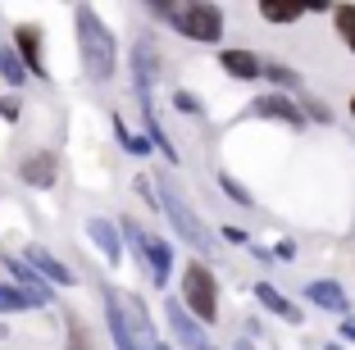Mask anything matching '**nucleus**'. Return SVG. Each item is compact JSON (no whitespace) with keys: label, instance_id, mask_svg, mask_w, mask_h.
I'll return each mask as SVG.
<instances>
[{"label":"nucleus","instance_id":"obj_30","mask_svg":"<svg viewBox=\"0 0 355 350\" xmlns=\"http://www.w3.org/2000/svg\"><path fill=\"white\" fill-rule=\"evenodd\" d=\"M342 337H346V341H355V319H346V323H342Z\"/></svg>","mask_w":355,"mask_h":350},{"label":"nucleus","instance_id":"obj_29","mask_svg":"<svg viewBox=\"0 0 355 350\" xmlns=\"http://www.w3.org/2000/svg\"><path fill=\"white\" fill-rule=\"evenodd\" d=\"M251 255L260 259V264H273V250H269V246H251Z\"/></svg>","mask_w":355,"mask_h":350},{"label":"nucleus","instance_id":"obj_23","mask_svg":"<svg viewBox=\"0 0 355 350\" xmlns=\"http://www.w3.org/2000/svg\"><path fill=\"white\" fill-rule=\"evenodd\" d=\"M173 110H178V114H187V119H196V114H205V105H200L191 91H173Z\"/></svg>","mask_w":355,"mask_h":350},{"label":"nucleus","instance_id":"obj_27","mask_svg":"<svg viewBox=\"0 0 355 350\" xmlns=\"http://www.w3.org/2000/svg\"><path fill=\"white\" fill-rule=\"evenodd\" d=\"M223 241H232V246H251V237H246L241 227H223Z\"/></svg>","mask_w":355,"mask_h":350},{"label":"nucleus","instance_id":"obj_28","mask_svg":"<svg viewBox=\"0 0 355 350\" xmlns=\"http://www.w3.org/2000/svg\"><path fill=\"white\" fill-rule=\"evenodd\" d=\"M310 114H314V119H324V123H328V119H333V114H328V105H324V100H310Z\"/></svg>","mask_w":355,"mask_h":350},{"label":"nucleus","instance_id":"obj_9","mask_svg":"<svg viewBox=\"0 0 355 350\" xmlns=\"http://www.w3.org/2000/svg\"><path fill=\"white\" fill-rule=\"evenodd\" d=\"M251 114H255V119H278V123H287V128H301L305 123V110H301V105H292L287 96H278V91L251 100Z\"/></svg>","mask_w":355,"mask_h":350},{"label":"nucleus","instance_id":"obj_26","mask_svg":"<svg viewBox=\"0 0 355 350\" xmlns=\"http://www.w3.org/2000/svg\"><path fill=\"white\" fill-rule=\"evenodd\" d=\"M273 259H282V264H292V259H296V246H292V241H278V246H273Z\"/></svg>","mask_w":355,"mask_h":350},{"label":"nucleus","instance_id":"obj_1","mask_svg":"<svg viewBox=\"0 0 355 350\" xmlns=\"http://www.w3.org/2000/svg\"><path fill=\"white\" fill-rule=\"evenodd\" d=\"M78 23V51H83V69L92 82H110L119 73V46H114V32L101 23V14L92 5H78L73 10Z\"/></svg>","mask_w":355,"mask_h":350},{"label":"nucleus","instance_id":"obj_16","mask_svg":"<svg viewBox=\"0 0 355 350\" xmlns=\"http://www.w3.org/2000/svg\"><path fill=\"white\" fill-rule=\"evenodd\" d=\"M305 14H310V5H287V0H264L260 5V19H269V23H296Z\"/></svg>","mask_w":355,"mask_h":350},{"label":"nucleus","instance_id":"obj_15","mask_svg":"<svg viewBox=\"0 0 355 350\" xmlns=\"http://www.w3.org/2000/svg\"><path fill=\"white\" fill-rule=\"evenodd\" d=\"M255 300H260L264 309H273L278 319H287V323H301V309H296L287 296H278V291H273V282H255Z\"/></svg>","mask_w":355,"mask_h":350},{"label":"nucleus","instance_id":"obj_31","mask_svg":"<svg viewBox=\"0 0 355 350\" xmlns=\"http://www.w3.org/2000/svg\"><path fill=\"white\" fill-rule=\"evenodd\" d=\"M232 350H255V346H251V341H237V346H232Z\"/></svg>","mask_w":355,"mask_h":350},{"label":"nucleus","instance_id":"obj_21","mask_svg":"<svg viewBox=\"0 0 355 350\" xmlns=\"http://www.w3.org/2000/svg\"><path fill=\"white\" fill-rule=\"evenodd\" d=\"M264 78L278 87H301V78H296V69H287V64H264Z\"/></svg>","mask_w":355,"mask_h":350},{"label":"nucleus","instance_id":"obj_25","mask_svg":"<svg viewBox=\"0 0 355 350\" xmlns=\"http://www.w3.org/2000/svg\"><path fill=\"white\" fill-rule=\"evenodd\" d=\"M69 350H92V337L83 332V323H69Z\"/></svg>","mask_w":355,"mask_h":350},{"label":"nucleus","instance_id":"obj_19","mask_svg":"<svg viewBox=\"0 0 355 350\" xmlns=\"http://www.w3.org/2000/svg\"><path fill=\"white\" fill-rule=\"evenodd\" d=\"M333 19H337V32H342L346 51H355V5H337Z\"/></svg>","mask_w":355,"mask_h":350},{"label":"nucleus","instance_id":"obj_8","mask_svg":"<svg viewBox=\"0 0 355 350\" xmlns=\"http://www.w3.org/2000/svg\"><path fill=\"white\" fill-rule=\"evenodd\" d=\"M155 78H159V51H155V42L141 37V42L132 46V82H137V96H141V100H150Z\"/></svg>","mask_w":355,"mask_h":350},{"label":"nucleus","instance_id":"obj_13","mask_svg":"<svg viewBox=\"0 0 355 350\" xmlns=\"http://www.w3.org/2000/svg\"><path fill=\"white\" fill-rule=\"evenodd\" d=\"M87 237L101 246V255L110 259V264H119V259H123V241H119V227L110 223V218H87Z\"/></svg>","mask_w":355,"mask_h":350},{"label":"nucleus","instance_id":"obj_2","mask_svg":"<svg viewBox=\"0 0 355 350\" xmlns=\"http://www.w3.org/2000/svg\"><path fill=\"white\" fill-rule=\"evenodd\" d=\"M155 196H159V209L168 214V223H173V232L182 241H187L191 250H200V255H209L214 250V232H209L205 223H200V214L187 205V196L178 191L173 177H155Z\"/></svg>","mask_w":355,"mask_h":350},{"label":"nucleus","instance_id":"obj_12","mask_svg":"<svg viewBox=\"0 0 355 350\" xmlns=\"http://www.w3.org/2000/svg\"><path fill=\"white\" fill-rule=\"evenodd\" d=\"M305 300L319 309H328V314H346L351 309V300H346V287H337V282L319 278V282H305Z\"/></svg>","mask_w":355,"mask_h":350},{"label":"nucleus","instance_id":"obj_6","mask_svg":"<svg viewBox=\"0 0 355 350\" xmlns=\"http://www.w3.org/2000/svg\"><path fill=\"white\" fill-rule=\"evenodd\" d=\"M14 55H19L28 78H51V73H46V51H42V28L19 23V28H14Z\"/></svg>","mask_w":355,"mask_h":350},{"label":"nucleus","instance_id":"obj_22","mask_svg":"<svg viewBox=\"0 0 355 350\" xmlns=\"http://www.w3.org/2000/svg\"><path fill=\"white\" fill-rule=\"evenodd\" d=\"M219 186H223V196H232L237 205H251V191H246V186H241L232 173H219Z\"/></svg>","mask_w":355,"mask_h":350},{"label":"nucleus","instance_id":"obj_33","mask_svg":"<svg viewBox=\"0 0 355 350\" xmlns=\"http://www.w3.org/2000/svg\"><path fill=\"white\" fill-rule=\"evenodd\" d=\"M328 350H342V346H328Z\"/></svg>","mask_w":355,"mask_h":350},{"label":"nucleus","instance_id":"obj_32","mask_svg":"<svg viewBox=\"0 0 355 350\" xmlns=\"http://www.w3.org/2000/svg\"><path fill=\"white\" fill-rule=\"evenodd\" d=\"M351 119H355V96H351Z\"/></svg>","mask_w":355,"mask_h":350},{"label":"nucleus","instance_id":"obj_20","mask_svg":"<svg viewBox=\"0 0 355 350\" xmlns=\"http://www.w3.org/2000/svg\"><path fill=\"white\" fill-rule=\"evenodd\" d=\"M0 78H5L10 87L28 82V73H23V64H19V55H14V51H0Z\"/></svg>","mask_w":355,"mask_h":350},{"label":"nucleus","instance_id":"obj_24","mask_svg":"<svg viewBox=\"0 0 355 350\" xmlns=\"http://www.w3.org/2000/svg\"><path fill=\"white\" fill-rule=\"evenodd\" d=\"M19 114H23L19 96H0V119H5V123H19Z\"/></svg>","mask_w":355,"mask_h":350},{"label":"nucleus","instance_id":"obj_5","mask_svg":"<svg viewBox=\"0 0 355 350\" xmlns=\"http://www.w3.org/2000/svg\"><path fill=\"white\" fill-rule=\"evenodd\" d=\"M123 237H128V246L137 250L141 268L150 273V282H155V287H168V273H173V250H168V241H164V237H150V232H141L132 218H123Z\"/></svg>","mask_w":355,"mask_h":350},{"label":"nucleus","instance_id":"obj_17","mask_svg":"<svg viewBox=\"0 0 355 350\" xmlns=\"http://www.w3.org/2000/svg\"><path fill=\"white\" fill-rule=\"evenodd\" d=\"M114 132H119V146H123L128 155H150V141L146 137H137V132H128V123L114 114Z\"/></svg>","mask_w":355,"mask_h":350},{"label":"nucleus","instance_id":"obj_3","mask_svg":"<svg viewBox=\"0 0 355 350\" xmlns=\"http://www.w3.org/2000/svg\"><path fill=\"white\" fill-rule=\"evenodd\" d=\"M155 14L164 23H173V32H182L187 42H219L223 37V10L209 5V0H196V5H155Z\"/></svg>","mask_w":355,"mask_h":350},{"label":"nucleus","instance_id":"obj_14","mask_svg":"<svg viewBox=\"0 0 355 350\" xmlns=\"http://www.w3.org/2000/svg\"><path fill=\"white\" fill-rule=\"evenodd\" d=\"M219 64L232 73V78H237V82H251V78H260V73H264V64L255 60L251 51H223Z\"/></svg>","mask_w":355,"mask_h":350},{"label":"nucleus","instance_id":"obj_10","mask_svg":"<svg viewBox=\"0 0 355 350\" xmlns=\"http://www.w3.org/2000/svg\"><path fill=\"white\" fill-rule=\"evenodd\" d=\"M23 264H28L42 282H55V287H73V273H69V268H64V264H60V259H55L46 246H28Z\"/></svg>","mask_w":355,"mask_h":350},{"label":"nucleus","instance_id":"obj_4","mask_svg":"<svg viewBox=\"0 0 355 350\" xmlns=\"http://www.w3.org/2000/svg\"><path fill=\"white\" fill-rule=\"evenodd\" d=\"M178 305L187 309L196 323H214L219 319V282H214V273H209V264H187L182 268V300Z\"/></svg>","mask_w":355,"mask_h":350},{"label":"nucleus","instance_id":"obj_7","mask_svg":"<svg viewBox=\"0 0 355 350\" xmlns=\"http://www.w3.org/2000/svg\"><path fill=\"white\" fill-rule=\"evenodd\" d=\"M55 177H60V159H55V150H32V155H23V164H19V182L23 186L46 191V186H55Z\"/></svg>","mask_w":355,"mask_h":350},{"label":"nucleus","instance_id":"obj_18","mask_svg":"<svg viewBox=\"0 0 355 350\" xmlns=\"http://www.w3.org/2000/svg\"><path fill=\"white\" fill-rule=\"evenodd\" d=\"M19 309H32V300L14 282H0V314H19Z\"/></svg>","mask_w":355,"mask_h":350},{"label":"nucleus","instance_id":"obj_11","mask_svg":"<svg viewBox=\"0 0 355 350\" xmlns=\"http://www.w3.org/2000/svg\"><path fill=\"white\" fill-rule=\"evenodd\" d=\"M164 314H168V323H173V337L182 341L187 350H214V346H209V337L196 328V319H191V314H187L182 305H178V300H168V305H164Z\"/></svg>","mask_w":355,"mask_h":350}]
</instances>
